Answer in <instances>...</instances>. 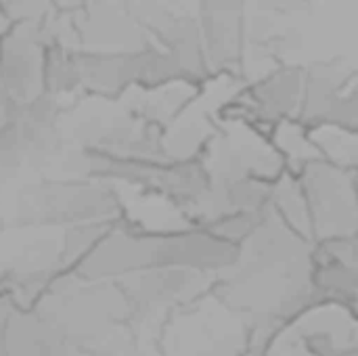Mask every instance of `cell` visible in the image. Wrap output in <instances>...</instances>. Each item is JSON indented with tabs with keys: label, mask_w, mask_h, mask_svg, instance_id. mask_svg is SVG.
Wrapping results in <instances>:
<instances>
[{
	"label": "cell",
	"mask_w": 358,
	"mask_h": 356,
	"mask_svg": "<svg viewBox=\"0 0 358 356\" xmlns=\"http://www.w3.org/2000/svg\"><path fill=\"white\" fill-rule=\"evenodd\" d=\"M237 254L239 245L203 227L149 229L128 216L109 227L73 271L90 279H120L153 266H185L220 275L237 260Z\"/></svg>",
	"instance_id": "7a4b0ae2"
},
{
	"label": "cell",
	"mask_w": 358,
	"mask_h": 356,
	"mask_svg": "<svg viewBox=\"0 0 358 356\" xmlns=\"http://www.w3.org/2000/svg\"><path fill=\"white\" fill-rule=\"evenodd\" d=\"M4 19L10 23H44L55 13V0H0Z\"/></svg>",
	"instance_id": "8fae6325"
},
{
	"label": "cell",
	"mask_w": 358,
	"mask_h": 356,
	"mask_svg": "<svg viewBox=\"0 0 358 356\" xmlns=\"http://www.w3.org/2000/svg\"><path fill=\"white\" fill-rule=\"evenodd\" d=\"M17 304L6 296L0 294V356H8L6 353V340H8V323L15 313Z\"/></svg>",
	"instance_id": "7c38bea8"
},
{
	"label": "cell",
	"mask_w": 358,
	"mask_h": 356,
	"mask_svg": "<svg viewBox=\"0 0 358 356\" xmlns=\"http://www.w3.org/2000/svg\"><path fill=\"white\" fill-rule=\"evenodd\" d=\"M17 107H19V105L13 101V97L6 92V88H4V84H2V80H0V130L10 122V118L15 115Z\"/></svg>",
	"instance_id": "4fadbf2b"
},
{
	"label": "cell",
	"mask_w": 358,
	"mask_h": 356,
	"mask_svg": "<svg viewBox=\"0 0 358 356\" xmlns=\"http://www.w3.org/2000/svg\"><path fill=\"white\" fill-rule=\"evenodd\" d=\"M115 183L96 176H38L23 183L0 212V237L8 233H52L80 225L111 227L128 218Z\"/></svg>",
	"instance_id": "3957f363"
},
{
	"label": "cell",
	"mask_w": 358,
	"mask_h": 356,
	"mask_svg": "<svg viewBox=\"0 0 358 356\" xmlns=\"http://www.w3.org/2000/svg\"><path fill=\"white\" fill-rule=\"evenodd\" d=\"M277 338L310 356H358V317L336 304H319Z\"/></svg>",
	"instance_id": "ba28073f"
},
{
	"label": "cell",
	"mask_w": 358,
	"mask_h": 356,
	"mask_svg": "<svg viewBox=\"0 0 358 356\" xmlns=\"http://www.w3.org/2000/svg\"><path fill=\"white\" fill-rule=\"evenodd\" d=\"M48 48L42 23H10L0 34V80L17 105L46 92Z\"/></svg>",
	"instance_id": "52a82bcc"
},
{
	"label": "cell",
	"mask_w": 358,
	"mask_h": 356,
	"mask_svg": "<svg viewBox=\"0 0 358 356\" xmlns=\"http://www.w3.org/2000/svg\"><path fill=\"white\" fill-rule=\"evenodd\" d=\"M216 277L218 275L185 266H153L115 281L132 304L136 327L159 338L166 319L212 292Z\"/></svg>",
	"instance_id": "5b68a950"
},
{
	"label": "cell",
	"mask_w": 358,
	"mask_h": 356,
	"mask_svg": "<svg viewBox=\"0 0 358 356\" xmlns=\"http://www.w3.org/2000/svg\"><path fill=\"white\" fill-rule=\"evenodd\" d=\"M157 348L162 356H254L248 323L214 292L172 313Z\"/></svg>",
	"instance_id": "277c9868"
},
{
	"label": "cell",
	"mask_w": 358,
	"mask_h": 356,
	"mask_svg": "<svg viewBox=\"0 0 358 356\" xmlns=\"http://www.w3.org/2000/svg\"><path fill=\"white\" fill-rule=\"evenodd\" d=\"M8 356H94L34 308H15L8 323Z\"/></svg>",
	"instance_id": "9c48e42d"
},
{
	"label": "cell",
	"mask_w": 358,
	"mask_h": 356,
	"mask_svg": "<svg viewBox=\"0 0 358 356\" xmlns=\"http://www.w3.org/2000/svg\"><path fill=\"white\" fill-rule=\"evenodd\" d=\"M271 206L273 210L298 233H302L304 237L313 239V222H310V212H308V204L304 197V191L298 183V178L292 172H283L271 189Z\"/></svg>",
	"instance_id": "30bf717a"
},
{
	"label": "cell",
	"mask_w": 358,
	"mask_h": 356,
	"mask_svg": "<svg viewBox=\"0 0 358 356\" xmlns=\"http://www.w3.org/2000/svg\"><path fill=\"white\" fill-rule=\"evenodd\" d=\"M315 241L292 229L273 206L239 245L237 260L212 287L252 332L254 356H266L273 340L306 311L319 306L313 281Z\"/></svg>",
	"instance_id": "6da1fadb"
},
{
	"label": "cell",
	"mask_w": 358,
	"mask_h": 356,
	"mask_svg": "<svg viewBox=\"0 0 358 356\" xmlns=\"http://www.w3.org/2000/svg\"><path fill=\"white\" fill-rule=\"evenodd\" d=\"M6 27H8V21L4 19V15H2V8H0V34H2Z\"/></svg>",
	"instance_id": "5bb4252c"
},
{
	"label": "cell",
	"mask_w": 358,
	"mask_h": 356,
	"mask_svg": "<svg viewBox=\"0 0 358 356\" xmlns=\"http://www.w3.org/2000/svg\"><path fill=\"white\" fill-rule=\"evenodd\" d=\"M352 172H355V178H357V189H358V166L352 168Z\"/></svg>",
	"instance_id": "9a60e30c"
},
{
	"label": "cell",
	"mask_w": 358,
	"mask_h": 356,
	"mask_svg": "<svg viewBox=\"0 0 358 356\" xmlns=\"http://www.w3.org/2000/svg\"><path fill=\"white\" fill-rule=\"evenodd\" d=\"M292 174L304 191L315 243L350 237L357 231L358 189L350 168L319 155L300 164Z\"/></svg>",
	"instance_id": "8992f818"
}]
</instances>
